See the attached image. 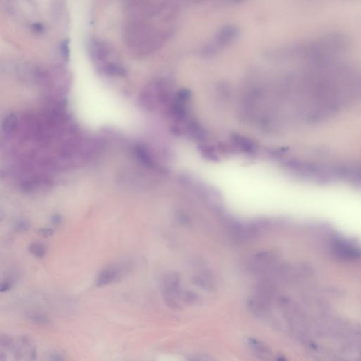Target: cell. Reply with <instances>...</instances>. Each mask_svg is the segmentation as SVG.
<instances>
[{
  "mask_svg": "<svg viewBox=\"0 0 361 361\" xmlns=\"http://www.w3.org/2000/svg\"><path fill=\"white\" fill-rule=\"evenodd\" d=\"M249 345L258 355L267 356L271 354V350L268 346L258 340H250Z\"/></svg>",
  "mask_w": 361,
  "mask_h": 361,
  "instance_id": "cell-9",
  "label": "cell"
},
{
  "mask_svg": "<svg viewBox=\"0 0 361 361\" xmlns=\"http://www.w3.org/2000/svg\"><path fill=\"white\" fill-rule=\"evenodd\" d=\"M17 118L14 114L8 115L4 120L3 125V131L6 134L10 135L13 133L17 126Z\"/></svg>",
  "mask_w": 361,
  "mask_h": 361,
  "instance_id": "cell-8",
  "label": "cell"
},
{
  "mask_svg": "<svg viewBox=\"0 0 361 361\" xmlns=\"http://www.w3.org/2000/svg\"><path fill=\"white\" fill-rule=\"evenodd\" d=\"M61 52L62 55L66 60H69L70 58V45L69 42L64 41L61 45Z\"/></svg>",
  "mask_w": 361,
  "mask_h": 361,
  "instance_id": "cell-13",
  "label": "cell"
},
{
  "mask_svg": "<svg viewBox=\"0 0 361 361\" xmlns=\"http://www.w3.org/2000/svg\"><path fill=\"white\" fill-rule=\"evenodd\" d=\"M13 285V280L11 279H7L4 282H3L1 284V288H0V291L6 292L10 291Z\"/></svg>",
  "mask_w": 361,
  "mask_h": 361,
  "instance_id": "cell-14",
  "label": "cell"
},
{
  "mask_svg": "<svg viewBox=\"0 0 361 361\" xmlns=\"http://www.w3.org/2000/svg\"><path fill=\"white\" fill-rule=\"evenodd\" d=\"M276 261L274 253L271 252H261L254 256L249 261L250 270L256 273L268 271Z\"/></svg>",
  "mask_w": 361,
  "mask_h": 361,
  "instance_id": "cell-3",
  "label": "cell"
},
{
  "mask_svg": "<svg viewBox=\"0 0 361 361\" xmlns=\"http://www.w3.org/2000/svg\"><path fill=\"white\" fill-rule=\"evenodd\" d=\"M29 252L38 259H43L47 254L46 247L40 243H32L29 248Z\"/></svg>",
  "mask_w": 361,
  "mask_h": 361,
  "instance_id": "cell-10",
  "label": "cell"
},
{
  "mask_svg": "<svg viewBox=\"0 0 361 361\" xmlns=\"http://www.w3.org/2000/svg\"><path fill=\"white\" fill-rule=\"evenodd\" d=\"M38 233L44 237H49L53 234L54 230L49 228H41L38 230Z\"/></svg>",
  "mask_w": 361,
  "mask_h": 361,
  "instance_id": "cell-15",
  "label": "cell"
},
{
  "mask_svg": "<svg viewBox=\"0 0 361 361\" xmlns=\"http://www.w3.org/2000/svg\"><path fill=\"white\" fill-rule=\"evenodd\" d=\"M195 282L206 289H212L215 286V279L209 271L200 273L195 277Z\"/></svg>",
  "mask_w": 361,
  "mask_h": 361,
  "instance_id": "cell-7",
  "label": "cell"
},
{
  "mask_svg": "<svg viewBox=\"0 0 361 361\" xmlns=\"http://www.w3.org/2000/svg\"><path fill=\"white\" fill-rule=\"evenodd\" d=\"M124 271L125 269L118 265L108 266L104 268L97 276V286H104L118 281L123 275Z\"/></svg>",
  "mask_w": 361,
  "mask_h": 361,
  "instance_id": "cell-4",
  "label": "cell"
},
{
  "mask_svg": "<svg viewBox=\"0 0 361 361\" xmlns=\"http://www.w3.org/2000/svg\"><path fill=\"white\" fill-rule=\"evenodd\" d=\"M50 359L54 360H64V358L62 355H60L58 353H54L51 354Z\"/></svg>",
  "mask_w": 361,
  "mask_h": 361,
  "instance_id": "cell-17",
  "label": "cell"
},
{
  "mask_svg": "<svg viewBox=\"0 0 361 361\" xmlns=\"http://www.w3.org/2000/svg\"><path fill=\"white\" fill-rule=\"evenodd\" d=\"M88 50L92 61L102 72L112 77L126 76V69L117 59L112 47L106 42L93 38L89 43Z\"/></svg>",
  "mask_w": 361,
  "mask_h": 361,
  "instance_id": "cell-1",
  "label": "cell"
},
{
  "mask_svg": "<svg viewBox=\"0 0 361 361\" xmlns=\"http://www.w3.org/2000/svg\"><path fill=\"white\" fill-rule=\"evenodd\" d=\"M332 250L335 256L344 260H355L360 258L361 255L358 249L341 240L333 243Z\"/></svg>",
  "mask_w": 361,
  "mask_h": 361,
  "instance_id": "cell-5",
  "label": "cell"
},
{
  "mask_svg": "<svg viewBox=\"0 0 361 361\" xmlns=\"http://www.w3.org/2000/svg\"><path fill=\"white\" fill-rule=\"evenodd\" d=\"M30 320L35 324L40 326H48L50 325V320L45 316L40 314H33L30 316Z\"/></svg>",
  "mask_w": 361,
  "mask_h": 361,
  "instance_id": "cell-11",
  "label": "cell"
},
{
  "mask_svg": "<svg viewBox=\"0 0 361 361\" xmlns=\"http://www.w3.org/2000/svg\"><path fill=\"white\" fill-rule=\"evenodd\" d=\"M63 222V217L61 215H59V214H55L53 216H52L51 217V223L53 224V225H59L60 224H61Z\"/></svg>",
  "mask_w": 361,
  "mask_h": 361,
  "instance_id": "cell-16",
  "label": "cell"
},
{
  "mask_svg": "<svg viewBox=\"0 0 361 361\" xmlns=\"http://www.w3.org/2000/svg\"><path fill=\"white\" fill-rule=\"evenodd\" d=\"M161 289L167 305L171 309L178 308L182 297L180 277L176 273L167 275L162 282Z\"/></svg>",
  "mask_w": 361,
  "mask_h": 361,
  "instance_id": "cell-2",
  "label": "cell"
},
{
  "mask_svg": "<svg viewBox=\"0 0 361 361\" xmlns=\"http://www.w3.org/2000/svg\"><path fill=\"white\" fill-rule=\"evenodd\" d=\"M270 302L257 294L248 300V307L252 313L257 317H263L270 312Z\"/></svg>",
  "mask_w": 361,
  "mask_h": 361,
  "instance_id": "cell-6",
  "label": "cell"
},
{
  "mask_svg": "<svg viewBox=\"0 0 361 361\" xmlns=\"http://www.w3.org/2000/svg\"><path fill=\"white\" fill-rule=\"evenodd\" d=\"M30 228L29 222L26 220H18L15 224V229L19 232H26Z\"/></svg>",
  "mask_w": 361,
  "mask_h": 361,
  "instance_id": "cell-12",
  "label": "cell"
}]
</instances>
